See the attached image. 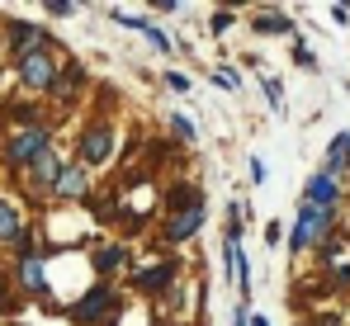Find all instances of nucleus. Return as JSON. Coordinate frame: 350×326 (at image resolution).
Returning <instances> with one entry per match:
<instances>
[{"instance_id": "9", "label": "nucleus", "mask_w": 350, "mask_h": 326, "mask_svg": "<svg viewBox=\"0 0 350 326\" xmlns=\"http://www.w3.org/2000/svg\"><path fill=\"white\" fill-rule=\"evenodd\" d=\"M105 308H109V288H95V293H90V298L76 308V317H81V322H90V317H100Z\"/></svg>"}, {"instance_id": "10", "label": "nucleus", "mask_w": 350, "mask_h": 326, "mask_svg": "<svg viewBox=\"0 0 350 326\" xmlns=\"http://www.w3.org/2000/svg\"><path fill=\"white\" fill-rule=\"evenodd\" d=\"M24 284H29V293H43V265L29 246H24Z\"/></svg>"}, {"instance_id": "6", "label": "nucleus", "mask_w": 350, "mask_h": 326, "mask_svg": "<svg viewBox=\"0 0 350 326\" xmlns=\"http://www.w3.org/2000/svg\"><path fill=\"white\" fill-rule=\"evenodd\" d=\"M29 165H33V180H38V185H57L62 165H57V157H53V152H38Z\"/></svg>"}, {"instance_id": "14", "label": "nucleus", "mask_w": 350, "mask_h": 326, "mask_svg": "<svg viewBox=\"0 0 350 326\" xmlns=\"http://www.w3.org/2000/svg\"><path fill=\"white\" fill-rule=\"evenodd\" d=\"M123 260H128V251H118V246H105V251H100V260H95V265H100V270L109 274V270H114V265H123Z\"/></svg>"}, {"instance_id": "13", "label": "nucleus", "mask_w": 350, "mask_h": 326, "mask_svg": "<svg viewBox=\"0 0 350 326\" xmlns=\"http://www.w3.org/2000/svg\"><path fill=\"white\" fill-rule=\"evenodd\" d=\"M256 29H260V33H289V19H284V14H260Z\"/></svg>"}, {"instance_id": "7", "label": "nucleus", "mask_w": 350, "mask_h": 326, "mask_svg": "<svg viewBox=\"0 0 350 326\" xmlns=\"http://www.w3.org/2000/svg\"><path fill=\"white\" fill-rule=\"evenodd\" d=\"M336 199V185H332V175H317L312 185H308V204L312 208H322V204H332Z\"/></svg>"}, {"instance_id": "5", "label": "nucleus", "mask_w": 350, "mask_h": 326, "mask_svg": "<svg viewBox=\"0 0 350 326\" xmlns=\"http://www.w3.org/2000/svg\"><path fill=\"white\" fill-rule=\"evenodd\" d=\"M53 189H57L62 199H81V194H85V170H81V165H66Z\"/></svg>"}, {"instance_id": "1", "label": "nucleus", "mask_w": 350, "mask_h": 326, "mask_svg": "<svg viewBox=\"0 0 350 326\" xmlns=\"http://www.w3.org/2000/svg\"><path fill=\"white\" fill-rule=\"evenodd\" d=\"M19 76H24V85L48 90V85H57V62H53L48 53H24V62H19Z\"/></svg>"}, {"instance_id": "2", "label": "nucleus", "mask_w": 350, "mask_h": 326, "mask_svg": "<svg viewBox=\"0 0 350 326\" xmlns=\"http://www.w3.org/2000/svg\"><path fill=\"white\" fill-rule=\"evenodd\" d=\"M327 222H332V213H327V208H312V204H308V208L298 213V227H293L289 246H293V251H303V246H308V241H312V236H317Z\"/></svg>"}, {"instance_id": "3", "label": "nucleus", "mask_w": 350, "mask_h": 326, "mask_svg": "<svg viewBox=\"0 0 350 326\" xmlns=\"http://www.w3.org/2000/svg\"><path fill=\"white\" fill-rule=\"evenodd\" d=\"M38 152H48V133H43V128H29V133H19V137L10 142L5 157H10L14 165H24V161H33Z\"/></svg>"}, {"instance_id": "8", "label": "nucleus", "mask_w": 350, "mask_h": 326, "mask_svg": "<svg viewBox=\"0 0 350 326\" xmlns=\"http://www.w3.org/2000/svg\"><path fill=\"white\" fill-rule=\"evenodd\" d=\"M199 222H204V213H199V199H194V208H189L185 217H175V222H171V241H185L189 232H199Z\"/></svg>"}, {"instance_id": "15", "label": "nucleus", "mask_w": 350, "mask_h": 326, "mask_svg": "<svg viewBox=\"0 0 350 326\" xmlns=\"http://www.w3.org/2000/svg\"><path fill=\"white\" fill-rule=\"evenodd\" d=\"M171 279V265H161V270H147V274H137V288H157V284H166Z\"/></svg>"}, {"instance_id": "11", "label": "nucleus", "mask_w": 350, "mask_h": 326, "mask_svg": "<svg viewBox=\"0 0 350 326\" xmlns=\"http://www.w3.org/2000/svg\"><path fill=\"white\" fill-rule=\"evenodd\" d=\"M0 236H5V241H19V213H14V204H5V199H0Z\"/></svg>"}, {"instance_id": "12", "label": "nucleus", "mask_w": 350, "mask_h": 326, "mask_svg": "<svg viewBox=\"0 0 350 326\" xmlns=\"http://www.w3.org/2000/svg\"><path fill=\"white\" fill-rule=\"evenodd\" d=\"M10 33H14V43H19V48H29V43H38V38H43V29H33V24H24V19H14V29H10Z\"/></svg>"}, {"instance_id": "4", "label": "nucleus", "mask_w": 350, "mask_h": 326, "mask_svg": "<svg viewBox=\"0 0 350 326\" xmlns=\"http://www.w3.org/2000/svg\"><path fill=\"white\" fill-rule=\"evenodd\" d=\"M109 147H114L109 128H90V133H85V147H81V157L95 165V161H105V157H109Z\"/></svg>"}, {"instance_id": "16", "label": "nucleus", "mask_w": 350, "mask_h": 326, "mask_svg": "<svg viewBox=\"0 0 350 326\" xmlns=\"http://www.w3.org/2000/svg\"><path fill=\"white\" fill-rule=\"evenodd\" d=\"M251 326H270V322H265V317H251Z\"/></svg>"}]
</instances>
